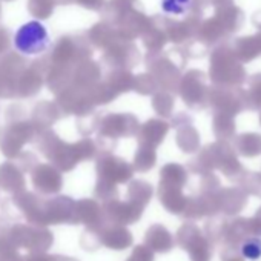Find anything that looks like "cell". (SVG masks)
Instances as JSON below:
<instances>
[{
    "mask_svg": "<svg viewBox=\"0 0 261 261\" xmlns=\"http://www.w3.org/2000/svg\"><path fill=\"white\" fill-rule=\"evenodd\" d=\"M51 45V37L46 27L37 20L22 25L14 36L16 49L28 57L40 56L48 51Z\"/></svg>",
    "mask_w": 261,
    "mask_h": 261,
    "instance_id": "cell-1",
    "label": "cell"
},
{
    "mask_svg": "<svg viewBox=\"0 0 261 261\" xmlns=\"http://www.w3.org/2000/svg\"><path fill=\"white\" fill-rule=\"evenodd\" d=\"M162 10L166 14L171 16H183L186 14L191 7H192V0H162Z\"/></svg>",
    "mask_w": 261,
    "mask_h": 261,
    "instance_id": "cell-2",
    "label": "cell"
},
{
    "mask_svg": "<svg viewBox=\"0 0 261 261\" xmlns=\"http://www.w3.org/2000/svg\"><path fill=\"white\" fill-rule=\"evenodd\" d=\"M241 255L247 259L261 258V240L259 238H247L241 244Z\"/></svg>",
    "mask_w": 261,
    "mask_h": 261,
    "instance_id": "cell-3",
    "label": "cell"
}]
</instances>
